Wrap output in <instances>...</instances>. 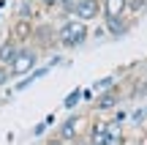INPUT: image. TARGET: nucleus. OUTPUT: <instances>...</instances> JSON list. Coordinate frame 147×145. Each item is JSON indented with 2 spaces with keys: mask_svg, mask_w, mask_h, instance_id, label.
I'll return each mask as SVG.
<instances>
[{
  "mask_svg": "<svg viewBox=\"0 0 147 145\" xmlns=\"http://www.w3.org/2000/svg\"><path fill=\"white\" fill-rule=\"evenodd\" d=\"M16 19L33 22V5H30V3H22V5H19V16H16Z\"/></svg>",
  "mask_w": 147,
  "mask_h": 145,
  "instance_id": "obj_16",
  "label": "nucleus"
},
{
  "mask_svg": "<svg viewBox=\"0 0 147 145\" xmlns=\"http://www.w3.org/2000/svg\"><path fill=\"white\" fill-rule=\"evenodd\" d=\"M87 38H90V27L79 19H65L57 27V47H63V49H76Z\"/></svg>",
  "mask_w": 147,
  "mask_h": 145,
  "instance_id": "obj_1",
  "label": "nucleus"
},
{
  "mask_svg": "<svg viewBox=\"0 0 147 145\" xmlns=\"http://www.w3.org/2000/svg\"><path fill=\"white\" fill-rule=\"evenodd\" d=\"M131 27H134V22L128 19V14L125 16L104 19V30H106V36H109V38H125L128 33H131Z\"/></svg>",
  "mask_w": 147,
  "mask_h": 145,
  "instance_id": "obj_6",
  "label": "nucleus"
},
{
  "mask_svg": "<svg viewBox=\"0 0 147 145\" xmlns=\"http://www.w3.org/2000/svg\"><path fill=\"white\" fill-rule=\"evenodd\" d=\"M36 63H38V49L36 47H19V55L16 60L11 63V77H27L36 71Z\"/></svg>",
  "mask_w": 147,
  "mask_h": 145,
  "instance_id": "obj_2",
  "label": "nucleus"
},
{
  "mask_svg": "<svg viewBox=\"0 0 147 145\" xmlns=\"http://www.w3.org/2000/svg\"><path fill=\"white\" fill-rule=\"evenodd\" d=\"M16 55H19V44L14 41V38H5L3 44H0V66H5V69H11V63L16 60Z\"/></svg>",
  "mask_w": 147,
  "mask_h": 145,
  "instance_id": "obj_9",
  "label": "nucleus"
},
{
  "mask_svg": "<svg viewBox=\"0 0 147 145\" xmlns=\"http://www.w3.org/2000/svg\"><path fill=\"white\" fill-rule=\"evenodd\" d=\"M131 123L134 126H142V123H147V118H144V107H136L131 112Z\"/></svg>",
  "mask_w": 147,
  "mask_h": 145,
  "instance_id": "obj_15",
  "label": "nucleus"
},
{
  "mask_svg": "<svg viewBox=\"0 0 147 145\" xmlns=\"http://www.w3.org/2000/svg\"><path fill=\"white\" fill-rule=\"evenodd\" d=\"M98 16H104L101 0H76L71 19H79V22H84V25H90V22H93V19H98Z\"/></svg>",
  "mask_w": 147,
  "mask_h": 145,
  "instance_id": "obj_4",
  "label": "nucleus"
},
{
  "mask_svg": "<svg viewBox=\"0 0 147 145\" xmlns=\"http://www.w3.org/2000/svg\"><path fill=\"white\" fill-rule=\"evenodd\" d=\"M117 104H120V85L106 91V93H98L93 110H98V112H112V110H117Z\"/></svg>",
  "mask_w": 147,
  "mask_h": 145,
  "instance_id": "obj_8",
  "label": "nucleus"
},
{
  "mask_svg": "<svg viewBox=\"0 0 147 145\" xmlns=\"http://www.w3.org/2000/svg\"><path fill=\"white\" fill-rule=\"evenodd\" d=\"M79 101H82V88H74L68 96L63 99V107H65V110H76V104H79Z\"/></svg>",
  "mask_w": 147,
  "mask_h": 145,
  "instance_id": "obj_12",
  "label": "nucleus"
},
{
  "mask_svg": "<svg viewBox=\"0 0 147 145\" xmlns=\"http://www.w3.org/2000/svg\"><path fill=\"white\" fill-rule=\"evenodd\" d=\"M11 80V69H5V66H0V88H5V82Z\"/></svg>",
  "mask_w": 147,
  "mask_h": 145,
  "instance_id": "obj_17",
  "label": "nucleus"
},
{
  "mask_svg": "<svg viewBox=\"0 0 147 145\" xmlns=\"http://www.w3.org/2000/svg\"><path fill=\"white\" fill-rule=\"evenodd\" d=\"M33 41H36V49H52L57 47V27L55 25H36L33 27Z\"/></svg>",
  "mask_w": 147,
  "mask_h": 145,
  "instance_id": "obj_5",
  "label": "nucleus"
},
{
  "mask_svg": "<svg viewBox=\"0 0 147 145\" xmlns=\"http://www.w3.org/2000/svg\"><path fill=\"white\" fill-rule=\"evenodd\" d=\"M33 22L27 19H14V25H11V38H14L19 47H27V44L33 41Z\"/></svg>",
  "mask_w": 147,
  "mask_h": 145,
  "instance_id": "obj_7",
  "label": "nucleus"
},
{
  "mask_svg": "<svg viewBox=\"0 0 147 145\" xmlns=\"http://www.w3.org/2000/svg\"><path fill=\"white\" fill-rule=\"evenodd\" d=\"M82 99L90 101V99H93V88H82Z\"/></svg>",
  "mask_w": 147,
  "mask_h": 145,
  "instance_id": "obj_20",
  "label": "nucleus"
},
{
  "mask_svg": "<svg viewBox=\"0 0 147 145\" xmlns=\"http://www.w3.org/2000/svg\"><path fill=\"white\" fill-rule=\"evenodd\" d=\"M101 8H104V19L125 16V0H101Z\"/></svg>",
  "mask_w": 147,
  "mask_h": 145,
  "instance_id": "obj_10",
  "label": "nucleus"
},
{
  "mask_svg": "<svg viewBox=\"0 0 147 145\" xmlns=\"http://www.w3.org/2000/svg\"><path fill=\"white\" fill-rule=\"evenodd\" d=\"M147 8V0H125V14H142Z\"/></svg>",
  "mask_w": 147,
  "mask_h": 145,
  "instance_id": "obj_13",
  "label": "nucleus"
},
{
  "mask_svg": "<svg viewBox=\"0 0 147 145\" xmlns=\"http://www.w3.org/2000/svg\"><path fill=\"white\" fill-rule=\"evenodd\" d=\"M44 8H57V0H41Z\"/></svg>",
  "mask_w": 147,
  "mask_h": 145,
  "instance_id": "obj_21",
  "label": "nucleus"
},
{
  "mask_svg": "<svg viewBox=\"0 0 147 145\" xmlns=\"http://www.w3.org/2000/svg\"><path fill=\"white\" fill-rule=\"evenodd\" d=\"M44 131H47V123H44V120H41V123H36V126H33V137H41Z\"/></svg>",
  "mask_w": 147,
  "mask_h": 145,
  "instance_id": "obj_19",
  "label": "nucleus"
},
{
  "mask_svg": "<svg viewBox=\"0 0 147 145\" xmlns=\"http://www.w3.org/2000/svg\"><path fill=\"white\" fill-rule=\"evenodd\" d=\"M142 107H144V118H147V104H142Z\"/></svg>",
  "mask_w": 147,
  "mask_h": 145,
  "instance_id": "obj_22",
  "label": "nucleus"
},
{
  "mask_svg": "<svg viewBox=\"0 0 147 145\" xmlns=\"http://www.w3.org/2000/svg\"><path fill=\"white\" fill-rule=\"evenodd\" d=\"M74 5H76V0H57V8L63 11L68 19H71V14H74Z\"/></svg>",
  "mask_w": 147,
  "mask_h": 145,
  "instance_id": "obj_14",
  "label": "nucleus"
},
{
  "mask_svg": "<svg viewBox=\"0 0 147 145\" xmlns=\"http://www.w3.org/2000/svg\"><path fill=\"white\" fill-rule=\"evenodd\" d=\"M82 123H84L82 115H68V118L57 126V137H60L63 142H68V145L84 140V137H82Z\"/></svg>",
  "mask_w": 147,
  "mask_h": 145,
  "instance_id": "obj_3",
  "label": "nucleus"
},
{
  "mask_svg": "<svg viewBox=\"0 0 147 145\" xmlns=\"http://www.w3.org/2000/svg\"><path fill=\"white\" fill-rule=\"evenodd\" d=\"M44 145H68V142H63L57 134H52V137H47V140H44Z\"/></svg>",
  "mask_w": 147,
  "mask_h": 145,
  "instance_id": "obj_18",
  "label": "nucleus"
},
{
  "mask_svg": "<svg viewBox=\"0 0 147 145\" xmlns=\"http://www.w3.org/2000/svg\"><path fill=\"white\" fill-rule=\"evenodd\" d=\"M112 88H117V80L109 74V77H104V80H98L93 85V93H106V91H112Z\"/></svg>",
  "mask_w": 147,
  "mask_h": 145,
  "instance_id": "obj_11",
  "label": "nucleus"
}]
</instances>
